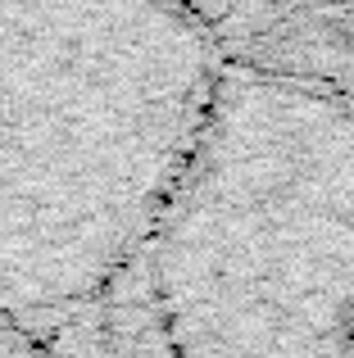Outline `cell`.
<instances>
[{
    "mask_svg": "<svg viewBox=\"0 0 354 358\" xmlns=\"http://www.w3.org/2000/svg\"><path fill=\"white\" fill-rule=\"evenodd\" d=\"M218 73L177 0H0V322L45 358H164L150 241Z\"/></svg>",
    "mask_w": 354,
    "mask_h": 358,
    "instance_id": "1",
    "label": "cell"
},
{
    "mask_svg": "<svg viewBox=\"0 0 354 358\" xmlns=\"http://www.w3.org/2000/svg\"><path fill=\"white\" fill-rule=\"evenodd\" d=\"M164 358H354V105L222 59L150 241Z\"/></svg>",
    "mask_w": 354,
    "mask_h": 358,
    "instance_id": "2",
    "label": "cell"
},
{
    "mask_svg": "<svg viewBox=\"0 0 354 358\" xmlns=\"http://www.w3.org/2000/svg\"><path fill=\"white\" fill-rule=\"evenodd\" d=\"M177 5L191 9V14L200 18V23H209V27H213V23H218V18L232 9V5H236V0H177Z\"/></svg>",
    "mask_w": 354,
    "mask_h": 358,
    "instance_id": "5",
    "label": "cell"
},
{
    "mask_svg": "<svg viewBox=\"0 0 354 358\" xmlns=\"http://www.w3.org/2000/svg\"><path fill=\"white\" fill-rule=\"evenodd\" d=\"M0 358H45L41 350H36L32 341H27L18 327H9V322H0Z\"/></svg>",
    "mask_w": 354,
    "mask_h": 358,
    "instance_id": "4",
    "label": "cell"
},
{
    "mask_svg": "<svg viewBox=\"0 0 354 358\" xmlns=\"http://www.w3.org/2000/svg\"><path fill=\"white\" fill-rule=\"evenodd\" d=\"M222 59L354 105V0H236L213 23Z\"/></svg>",
    "mask_w": 354,
    "mask_h": 358,
    "instance_id": "3",
    "label": "cell"
}]
</instances>
